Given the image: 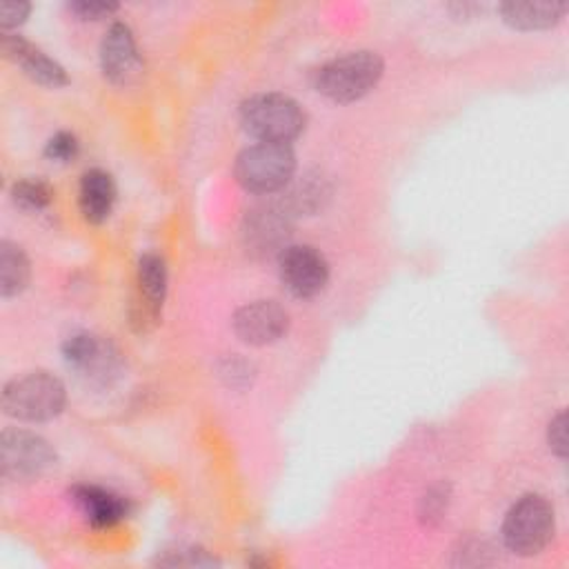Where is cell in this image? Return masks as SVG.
<instances>
[{
    "label": "cell",
    "mask_w": 569,
    "mask_h": 569,
    "mask_svg": "<svg viewBox=\"0 0 569 569\" xmlns=\"http://www.w3.org/2000/svg\"><path fill=\"white\" fill-rule=\"evenodd\" d=\"M136 296L131 305V322L144 331L158 322L167 296V264L158 253H142L136 271Z\"/></svg>",
    "instance_id": "obj_10"
},
{
    "label": "cell",
    "mask_w": 569,
    "mask_h": 569,
    "mask_svg": "<svg viewBox=\"0 0 569 569\" xmlns=\"http://www.w3.org/2000/svg\"><path fill=\"white\" fill-rule=\"evenodd\" d=\"M71 500L93 527H113L131 511L127 498L98 485H76L71 489Z\"/></svg>",
    "instance_id": "obj_14"
},
{
    "label": "cell",
    "mask_w": 569,
    "mask_h": 569,
    "mask_svg": "<svg viewBox=\"0 0 569 569\" xmlns=\"http://www.w3.org/2000/svg\"><path fill=\"white\" fill-rule=\"evenodd\" d=\"M56 449L38 433L4 429L0 436V473L4 480H33L56 467Z\"/></svg>",
    "instance_id": "obj_6"
},
{
    "label": "cell",
    "mask_w": 569,
    "mask_h": 569,
    "mask_svg": "<svg viewBox=\"0 0 569 569\" xmlns=\"http://www.w3.org/2000/svg\"><path fill=\"white\" fill-rule=\"evenodd\" d=\"M62 358L78 376L96 385H107L120 369L118 349L89 331H76L64 338Z\"/></svg>",
    "instance_id": "obj_7"
},
{
    "label": "cell",
    "mask_w": 569,
    "mask_h": 569,
    "mask_svg": "<svg viewBox=\"0 0 569 569\" xmlns=\"http://www.w3.org/2000/svg\"><path fill=\"white\" fill-rule=\"evenodd\" d=\"M327 196H329V187H327L325 178H320L316 173H305L298 182L291 184L289 193L280 202L291 213H311L322 207V200Z\"/></svg>",
    "instance_id": "obj_18"
},
{
    "label": "cell",
    "mask_w": 569,
    "mask_h": 569,
    "mask_svg": "<svg viewBox=\"0 0 569 569\" xmlns=\"http://www.w3.org/2000/svg\"><path fill=\"white\" fill-rule=\"evenodd\" d=\"M278 276L291 296L313 298L329 280V262L311 244H287L278 253Z\"/></svg>",
    "instance_id": "obj_8"
},
{
    "label": "cell",
    "mask_w": 569,
    "mask_h": 569,
    "mask_svg": "<svg viewBox=\"0 0 569 569\" xmlns=\"http://www.w3.org/2000/svg\"><path fill=\"white\" fill-rule=\"evenodd\" d=\"M116 202L113 178L102 169H87L78 187V204L87 222L100 224L109 218Z\"/></svg>",
    "instance_id": "obj_15"
},
{
    "label": "cell",
    "mask_w": 569,
    "mask_h": 569,
    "mask_svg": "<svg viewBox=\"0 0 569 569\" xmlns=\"http://www.w3.org/2000/svg\"><path fill=\"white\" fill-rule=\"evenodd\" d=\"M67 389L49 371H31L13 378L2 389V411L22 422H44L62 413Z\"/></svg>",
    "instance_id": "obj_3"
},
{
    "label": "cell",
    "mask_w": 569,
    "mask_h": 569,
    "mask_svg": "<svg viewBox=\"0 0 569 569\" xmlns=\"http://www.w3.org/2000/svg\"><path fill=\"white\" fill-rule=\"evenodd\" d=\"M547 440H549L551 451L560 460H565V456H567V416H565V411H560L556 418H551L549 429H547Z\"/></svg>",
    "instance_id": "obj_24"
},
{
    "label": "cell",
    "mask_w": 569,
    "mask_h": 569,
    "mask_svg": "<svg viewBox=\"0 0 569 569\" xmlns=\"http://www.w3.org/2000/svg\"><path fill=\"white\" fill-rule=\"evenodd\" d=\"M29 276H31V264H29V258L24 256V251L11 240H2L0 242V293H2V298H11V296H18L20 291H24Z\"/></svg>",
    "instance_id": "obj_17"
},
{
    "label": "cell",
    "mask_w": 569,
    "mask_h": 569,
    "mask_svg": "<svg viewBox=\"0 0 569 569\" xmlns=\"http://www.w3.org/2000/svg\"><path fill=\"white\" fill-rule=\"evenodd\" d=\"M31 11V4L24 0H4L0 4V27L7 33L9 29L22 24Z\"/></svg>",
    "instance_id": "obj_23"
},
{
    "label": "cell",
    "mask_w": 569,
    "mask_h": 569,
    "mask_svg": "<svg viewBox=\"0 0 569 569\" xmlns=\"http://www.w3.org/2000/svg\"><path fill=\"white\" fill-rule=\"evenodd\" d=\"M78 153H80V142L71 131H58L44 144V158L53 162H71Z\"/></svg>",
    "instance_id": "obj_20"
},
{
    "label": "cell",
    "mask_w": 569,
    "mask_h": 569,
    "mask_svg": "<svg viewBox=\"0 0 569 569\" xmlns=\"http://www.w3.org/2000/svg\"><path fill=\"white\" fill-rule=\"evenodd\" d=\"M385 62L376 51H351L316 69L313 87L325 98L347 104L367 96L382 78Z\"/></svg>",
    "instance_id": "obj_1"
},
{
    "label": "cell",
    "mask_w": 569,
    "mask_h": 569,
    "mask_svg": "<svg viewBox=\"0 0 569 569\" xmlns=\"http://www.w3.org/2000/svg\"><path fill=\"white\" fill-rule=\"evenodd\" d=\"M556 531V513L547 498L527 493L505 516L502 540L505 547L516 556L540 553Z\"/></svg>",
    "instance_id": "obj_5"
},
{
    "label": "cell",
    "mask_w": 569,
    "mask_h": 569,
    "mask_svg": "<svg viewBox=\"0 0 569 569\" xmlns=\"http://www.w3.org/2000/svg\"><path fill=\"white\" fill-rule=\"evenodd\" d=\"M289 313L276 300H253L233 313L236 336L253 347H264L287 333Z\"/></svg>",
    "instance_id": "obj_11"
},
{
    "label": "cell",
    "mask_w": 569,
    "mask_h": 569,
    "mask_svg": "<svg viewBox=\"0 0 569 569\" xmlns=\"http://www.w3.org/2000/svg\"><path fill=\"white\" fill-rule=\"evenodd\" d=\"M567 11V2H502V20L520 31L556 27Z\"/></svg>",
    "instance_id": "obj_16"
},
{
    "label": "cell",
    "mask_w": 569,
    "mask_h": 569,
    "mask_svg": "<svg viewBox=\"0 0 569 569\" xmlns=\"http://www.w3.org/2000/svg\"><path fill=\"white\" fill-rule=\"evenodd\" d=\"M242 129L258 142L289 144L296 140L305 124V109L284 93H258L240 107Z\"/></svg>",
    "instance_id": "obj_2"
},
{
    "label": "cell",
    "mask_w": 569,
    "mask_h": 569,
    "mask_svg": "<svg viewBox=\"0 0 569 569\" xmlns=\"http://www.w3.org/2000/svg\"><path fill=\"white\" fill-rule=\"evenodd\" d=\"M2 51L4 56L16 62L31 80L44 84V87H64L69 82V76L60 62L49 58L42 49L31 44L20 33H2Z\"/></svg>",
    "instance_id": "obj_13"
},
{
    "label": "cell",
    "mask_w": 569,
    "mask_h": 569,
    "mask_svg": "<svg viewBox=\"0 0 569 569\" xmlns=\"http://www.w3.org/2000/svg\"><path fill=\"white\" fill-rule=\"evenodd\" d=\"M293 213L282 202H269L251 209L242 222L244 247L256 256L280 253L291 236Z\"/></svg>",
    "instance_id": "obj_9"
},
{
    "label": "cell",
    "mask_w": 569,
    "mask_h": 569,
    "mask_svg": "<svg viewBox=\"0 0 569 569\" xmlns=\"http://www.w3.org/2000/svg\"><path fill=\"white\" fill-rule=\"evenodd\" d=\"M11 198L24 211H40L51 202L53 189L40 178H22L11 187Z\"/></svg>",
    "instance_id": "obj_19"
},
{
    "label": "cell",
    "mask_w": 569,
    "mask_h": 569,
    "mask_svg": "<svg viewBox=\"0 0 569 569\" xmlns=\"http://www.w3.org/2000/svg\"><path fill=\"white\" fill-rule=\"evenodd\" d=\"M69 11L80 20H100L118 11L116 2H100V0H78L69 2Z\"/></svg>",
    "instance_id": "obj_21"
},
{
    "label": "cell",
    "mask_w": 569,
    "mask_h": 569,
    "mask_svg": "<svg viewBox=\"0 0 569 569\" xmlns=\"http://www.w3.org/2000/svg\"><path fill=\"white\" fill-rule=\"evenodd\" d=\"M220 376L227 380L229 387H244L251 382V365L238 356H231L224 360L222 369H220Z\"/></svg>",
    "instance_id": "obj_22"
},
{
    "label": "cell",
    "mask_w": 569,
    "mask_h": 569,
    "mask_svg": "<svg viewBox=\"0 0 569 569\" xmlns=\"http://www.w3.org/2000/svg\"><path fill=\"white\" fill-rule=\"evenodd\" d=\"M296 153L289 144L256 142L244 147L233 164L236 180L251 193H273L293 180Z\"/></svg>",
    "instance_id": "obj_4"
},
{
    "label": "cell",
    "mask_w": 569,
    "mask_h": 569,
    "mask_svg": "<svg viewBox=\"0 0 569 569\" xmlns=\"http://www.w3.org/2000/svg\"><path fill=\"white\" fill-rule=\"evenodd\" d=\"M100 67L113 84L127 87L142 73V58L124 22H113L100 42Z\"/></svg>",
    "instance_id": "obj_12"
}]
</instances>
